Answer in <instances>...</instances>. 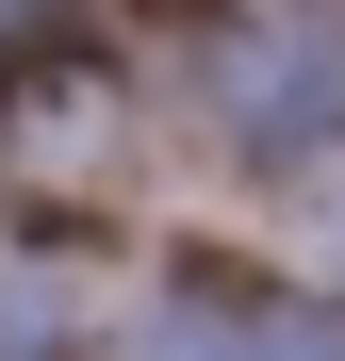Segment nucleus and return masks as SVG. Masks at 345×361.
<instances>
[{"instance_id":"1","label":"nucleus","mask_w":345,"mask_h":361,"mask_svg":"<svg viewBox=\"0 0 345 361\" xmlns=\"http://www.w3.org/2000/svg\"><path fill=\"white\" fill-rule=\"evenodd\" d=\"M247 361H345V329H263Z\"/></svg>"}]
</instances>
